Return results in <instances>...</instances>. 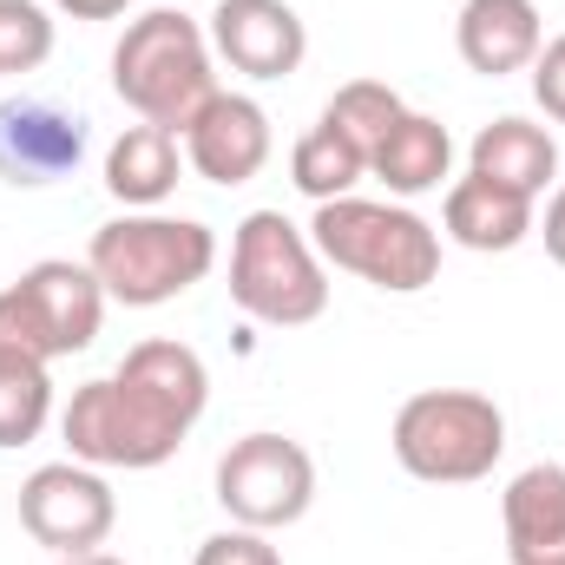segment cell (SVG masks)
Masks as SVG:
<instances>
[{
	"label": "cell",
	"mask_w": 565,
	"mask_h": 565,
	"mask_svg": "<svg viewBox=\"0 0 565 565\" xmlns=\"http://www.w3.org/2000/svg\"><path fill=\"white\" fill-rule=\"evenodd\" d=\"M309 244L322 264L349 270V277L375 282L388 296H415L440 277V231L408 204H382V198H335L316 204L309 217Z\"/></svg>",
	"instance_id": "cell-4"
},
{
	"label": "cell",
	"mask_w": 565,
	"mask_h": 565,
	"mask_svg": "<svg viewBox=\"0 0 565 565\" xmlns=\"http://www.w3.org/2000/svg\"><path fill=\"white\" fill-rule=\"evenodd\" d=\"M86 264L106 289V302L158 309L211 277L217 264V231L198 217H164V211H126L93 231Z\"/></svg>",
	"instance_id": "cell-3"
},
{
	"label": "cell",
	"mask_w": 565,
	"mask_h": 565,
	"mask_svg": "<svg viewBox=\"0 0 565 565\" xmlns=\"http://www.w3.org/2000/svg\"><path fill=\"white\" fill-rule=\"evenodd\" d=\"M60 13H73V20H119L132 0H53Z\"/></svg>",
	"instance_id": "cell-26"
},
{
	"label": "cell",
	"mask_w": 565,
	"mask_h": 565,
	"mask_svg": "<svg viewBox=\"0 0 565 565\" xmlns=\"http://www.w3.org/2000/svg\"><path fill=\"white\" fill-rule=\"evenodd\" d=\"M231 302L250 322L270 329H302L329 309V277L302 224L282 211H250L231 237Z\"/></svg>",
	"instance_id": "cell-7"
},
{
	"label": "cell",
	"mask_w": 565,
	"mask_h": 565,
	"mask_svg": "<svg viewBox=\"0 0 565 565\" xmlns=\"http://www.w3.org/2000/svg\"><path fill=\"white\" fill-rule=\"evenodd\" d=\"M211 408V369L191 342H171V335H151L139 349H126V362L86 388H73L66 415H60V440L73 460L86 467H164L184 434L204 422Z\"/></svg>",
	"instance_id": "cell-1"
},
{
	"label": "cell",
	"mask_w": 565,
	"mask_h": 565,
	"mask_svg": "<svg viewBox=\"0 0 565 565\" xmlns=\"http://www.w3.org/2000/svg\"><path fill=\"white\" fill-rule=\"evenodd\" d=\"M191 565H282V553L270 546V533H257V526H224V533H211L198 546Z\"/></svg>",
	"instance_id": "cell-23"
},
{
	"label": "cell",
	"mask_w": 565,
	"mask_h": 565,
	"mask_svg": "<svg viewBox=\"0 0 565 565\" xmlns=\"http://www.w3.org/2000/svg\"><path fill=\"white\" fill-rule=\"evenodd\" d=\"M204 33L211 53L244 79H289L309 60V26L289 0H217Z\"/></svg>",
	"instance_id": "cell-10"
},
{
	"label": "cell",
	"mask_w": 565,
	"mask_h": 565,
	"mask_svg": "<svg viewBox=\"0 0 565 565\" xmlns=\"http://www.w3.org/2000/svg\"><path fill=\"white\" fill-rule=\"evenodd\" d=\"M440 231L460 244V250H480V257H500V250H520L533 237V198H513L487 178H454L447 184V204H440Z\"/></svg>",
	"instance_id": "cell-15"
},
{
	"label": "cell",
	"mask_w": 565,
	"mask_h": 565,
	"mask_svg": "<svg viewBox=\"0 0 565 565\" xmlns=\"http://www.w3.org/2000/svg\"><path fill=\"white\" fill-rule=\"evenodd\" d=\"M106 191L126 211H151L178 191V132L164 126H126L106 151Z\"/></svg>",
	"instance_id": "cell-18"
},
{
	"label": "cell",
	"mask_w": 565,
	"mask_h": 565,
	"mask_svg": "<svg viewBox=\"0 0 565 565\" xmlns=\"http://www.w3.org/2000/svg\"><path fill=\"white\" fill-rule=\"evenodd\" d=\"M500 526H507V559L513 565H565V467L559 460H533L526 473L507 480Z\"/></svg>",
	"instance_id": "cell-14"
},
{
	"label": "cell",
	"mask_w": 565,
	"mask_h": 565,
	"mask_svg": "<svg viewBox=\"0 0 565 565\" xmlns=\"http://www.w3.org/2000/svg\"><path fill=\"white\" fill-rule=\"evenodd\" d=\"M20 526L53 559H79V553L106 546V533L119 526V500H113V487H106L99 467H86V460H46V467H33L20 480Z\"/></svg>",
	"instance_id": "cell-9"
},
{
	"label": "cell",
	"mask_w": 565,
	"mask_h": 565,
	"mask_svg": "<svg viewBox=\"0 0 565 565\" xmlns=\"http://www.w3.org/2000/svg\"><path fill=\"white\" fill-rule=\"evenodd\" d=\"M106 322V289L93 264L40 257L20 282L0 289V369H53L60 355L93 349Z\"/></svg>",
	"instance_id": "cell-6"
},
{
	"label": "cell",
	"mask_w": 565,
	"mask_h": 565,
	"mask_svg": "<svg viewBox=\"0 0 565 565\" xmlns=\"http://www.w3.org/2000/svg\"><path fill=\"white\" fill-rule=\"evenodd\" d=\"M540 237H546V257L565 270V184L553 191V204H546V224H540Z\"/></svg>",
	"instance_id": "cell-25"
},
{
	"label": "cell",
	"mask_w": 565,
	"mask_h": 565,
	"mask_svg": "<svg viewBox=\"0 0 565 565\" xmlns=\"http://www.w3.org/2000/svg\"><path fill=\"white\" fill-rule=\"evenodd\" d=\"M86 119L53 99H7L0 106V178L7 184H53L79 164Z\"/></svg>",
	"instance_id": "cell-12"
},
{
	"label": "cell",
	"mask_w": 565,
	"mask_h": 565,
	"mask_svg": "<svg viewBox=\"0 0 565 565\" xmlns=\"http://www.w3.org/2000/svg\"><path fill=\"white\" fill-rule=\"evenodd\" d=\"M454 171V139L440 119L427 113H402L388 126V139L369 151V178L388 184V198H422V191H440Z\"/></svg>",
	"instance_id": "cell-17"
},
{
	"label": "cell",
	"mask_w": 565,
	"mask_h": 565,
	"mask_svg": "<svg viewBox=\"0 0 565 565\" xmlns=\"http://www.w3.org/2000/svg\"><path fill=\"white\" fill-rule=\"evenodd\" d=\"M46 422H53V375L0 369V447H26Z\"/></svg>",
	"instance_id": "cell-21"
},
{
	"label": "cell",
	"mask_w": 565,
	"mask_h": 565,
	"mask_svg": "<svg viewBox=\"0 0 565 565\" xmlns=\"http://www.w3.org/2000/svg\"><path fill=\"white\" fill-rule=\"evenodd\" d=\"M217 507L231 513V526H257V533L296 526L316 507V460H309V447L289 440V434L231 440L224 460H217Z\"/></svg>",
	"instance_id": "cell-8"
},
{
	"label": "cell",
	"mask_w": 565,
	"mask_h": 565,
	"mask_svg": "<svg viewBox=\"0 0 565 565\" xmlns=\"http://www.w3.org/2000/svg\"><path fill=\"white\" fill-rule=\"evenodd\" d=\"M454 46L480 79H507L526 73L546 46V20L533 0H467L454 20Z\"/></svg>",
	"instance_id": "cell-13"
},
{
	"label": "cell",
	"mask_w": 565,
	"mask_h": 565,
	"mask_svg": "<svg viewBox=\"0 0 565 565\" xmlns=\"http://www.w3.org/2000/svg\"><path fill=\"white\" fill-rule=\"evenodd\" d=\"M402 113H408V106H402L395 86H382V79H349V86H335V99L322 106V126H335L342 139L369 158L375 145L388 139V126H395Z\"/></svg>",
	"instance_id": "cell-20"
},
{
	"label": "cell",
	"mask_w": 565,
	"mask_h": 565,
	"mask_svg": "<svg viewBox=\"0 0 565 565\" xmlns=\"http://www.w3.org/2000/svg\"><path fill=\"white\" fill-rule=\"evenodd\" d=\"M113 93L139 113L145 126H164L184 139V126L211 106L217 73H211V33L178 13V7H151L139 13L119 46H113Z\"/></svg>",
	"instance_id": "cell-2"
},
{
	"label": "cell",
	"mask_w": 565,
	"mask_h": 565,
	"mask_svg": "<svg viewBox=\"0 0 565 565\" xmlns=\"http://www.w3.org/2000/svg\"><path fill=\"white\" fill-rule=\"evenodd\" d=\"M53 565H126V559H113V553H79V559H53Z\"/></svg>",
	"instance_id": "cell-27"
},
{
	"label": "cell",
	"mask_w": 565,
	"mask_h": 565,
	"mask_svg": "<svg viewBox=\"0 0 565 565\" xmlns=\"http://www.w3.org/2000/svg\"><path fill=\"white\" fill-rule=\"evenodd\" d=\"M53 60V13L40 0H0V73H33Z\"/></svg>",
	"instance_id": "cell-22"
},
{
	"label": "cell",
	"mask_w": 565,
	"mask_h": 565,
	"mask_svg": "<svg viewBox=\"0 0 565 565\" xmlns=\"http://www.w3.org/2000/svg\"><path fill=\"white\" fill-rule=\"evenodd\" d=\"M388 447L402 473H415L427 487H473L507 454V415L480 388H422L395 408Z\"/></svg>",
	"instance_id": "cell-5"
},
{
	"label": "cell",
	"mask_w": 565,
	"mask_h": 565,
	"mask_svg": "<svg viewBox=\"0 0 565 565\" xmlns=\"http://www.w3.org/2000/svg\"><path fill=\"white\" fill-rule=\"evenodd\" d=\"M526 73H533V99H540V113H546L553 126H565V33L540 46V60H533Z\"/></svg>",
	"instance_id": "cell-24"
},
{
	"label": "cell",
	"mask_w": 565,
	"mask_h": 565,
	"mask_svg": "<svg viewBox=\"0 0 565 565\" xmlns=\"http://www.w3.org/2000/svg\"><path fill=\"white\" fill-rule=\"evenodd\" d=\"M270 113L250 93H211V106L184 126V158L204 184H250L270 164Z\"/></svg>",
	"instance_id": "cell-11"
},
{
	"label": "cell",
	"mask_w": 565,
	"mask_h": 565,
	"mask_svg": "<svg viewBox=\"0 0 565 565\" xmlns=\"http://www.w3.org/2000/svg\"><path fill=\"white\" fill-rule=\"evenodd\" d=\"M369 178V158L342 139L335 126H309L296 151H289V184L309 198V204H335V198H355V184Z\"/></svg>",
	"instance_id": "cell-19"
},
{
	"label": "cell",
	"mask_w": 565,
	"mask_h": 565,
	"mask_svg": "<svg viewBox=\"0 0 565 565\" xmlns=\"http://www.w3.org/2000/svg\"><path fill=\"white\" fill-rule=\"evenodd\" d=\"M467 171L487 178V184H500V191H513V198H540L553 184V171H559V145H553L546 126L507 113V119H493V126L473 132Z\"/></svg>",
	"instance_id": "cell-16"
}]
</instances>
